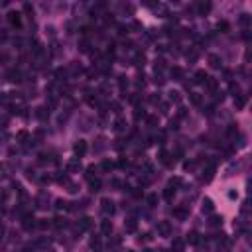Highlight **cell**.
<instances>
[{"mask_svg":"<svg viewBox=\"0 0 252 252\" xmlns=\"http://www.w3.org/2000/svg\"><path fill=\"white\" fill-rule=\"evenodd\" d=\"M73 152H75L79 158L85 156V154H87V142H85V140H77L75 146H73Z\"/></svg>","mask_w":252,"mask_h":252,"instance_id":"6da1fadb","label":"cell"},{"mask_svg":"<svg viewBox=\"0 0 252 252\" xmlns=\"http://www.w3.org/2000/svg\"><path fill=\"white\" fill-rule=\"evenodd\" d=\"M100 205H103V213H106V215H112L114 213V203L110 199H103V201H100Z\"/></svg>","mask_w":252,"mask_h":252,"instance_id":"7a4b0ae2","label":"cell"},{"mask_svg":"<svg viewBox=\"0 0 252 252\" xmlns=\"http://www.w3.org/2000/svg\"><path fill=\"white\" fill-rule=\"evenodd\" d=\"M8 20H10V24L16 26V28H20V26H22V18H20V12H10V14H8Z\"/></svg>","mask_w":252,"mask_h":252,"instance_id":"3957f363","label":"cell"},{"mask_svg":"<svg viewBox=\"0 0 252 252\" xmlns=\"http://www.w3.org/2000/svg\"><path fill=\"white\" fill-rule=\"evenodd\" d=\"M169 223H167V221H162V223L158 224V233L160 234H164V236H167V234H169Z\"/></svg>","mask_w":252,"mask_h":252,"instance_id":"277c9868","label":"cell"},{"mask_svg":"<svg viewBox=\"0 0 252 252\" xmlns=\"http://www.w3.org/2000/svg\"><path fill=\"white\" fill-rule=\"evenodd\" d=\"M171 215H173L175 219H179V221H185V219H187V211H185V209H181V207L173 209V211H171Z\"/></svg>","mask_w":252,"mask_h":252,"instance_id":"5b68a950","label":"cell"},{"mask_svg":"<svg viewBox=\"0 0 252 252\" xmlns=\"http://www.w3.org/2000/svg\"><path fill=\"white\" fill-rule=\"evenodd\" d=\"M8 81H12V83H20V81H22L18 69H10V71H8Z\"/></svg>","mask_w":252,"mask_h":252,"instance_id":"8992f818","label":"cell"},{"mask_svg":"<svg viewBox=\"0 0 252 252\" xmlns=\"http://www.w3.org/2000/svg\"><path fill=\"white\" fill-rule=\"evenodd\" d=\"M187 242L189 244H199V233H197V230H191V233L187 234Z\"/></svg>","mask_w":252,"mask_h":252,"instance_id":"52a82bcc","label":"cell"},{"mask_svg":"<svg viewBox=\"0 0 252 252\" xmlns=\"http://www.w3.org/2000/svg\"><path fill=\"white\" fill-rule=\"evenodd\" d=\"M160 162L166 164V166H171V164H173V160H169V154H167L166 150H162V152H160Z\"/></svg>","mask_w":252,"mask_h":252,"instance_id":"ba28073f","label":"cell"},{"mask_svg":"<svg viewBox=\"0 0 252 252\" xmlns=\"http://www.w3.org/2000/svg\"><path fill=\"white\" fill-rule=\"evenodd\" d=\"M207 81V73L203 71V69H199V71L195 73V79H193V83H205Z\"/></svg>","mask_w":252,"mask_h":252,"instance_id":"9c48e42d","label":"cell"},{"mask_svg":"<svg viewBox=\"0 0 252 252\" xmlns=\"http://www.w3.org/2000/svg\"><path fill=\"white\" fill-rule=\"evenodd\" d=\"M183 246H185V242H183L181 238H175V240H173V244H171L173 252H181V250H183Z\"/></svg>","mask_w":252,"mask_h":252,"instance_id":"30bf717a","label":"cell"},{"mask_svg":"<svg viewBox=\"0 0 252 252\" xmlns=\"http://www.w3.org/2000/svg\"><path fill=\"white\" fill-rule=\"evenodd\" d=\"M209 63H211V67L217 69V67H221V63H223V61H221L219 55H215V53H213V55H209Z\"/></svg>","mask_w":252,"mask_h":252,"instance_id":"8fae6325","label":"cell"},{"mask_svg":"<svg viewBox=\"0 0 252 252\" xmlns=\"http://www.w3.org/2000/svg\"><path fill=\"white\" fill-rule=\"evenodd\" d=\"M100 230H103L105 234H109L110 230H112V223H110L109 219H106V221H103V223H100Z\"/></svg>","mask_w":252,"mask_h":252,"instance_id":"7c38bea8","label":"cell"},{"mask_svg":"<svg viewBox=\"0 0 252 252\" xmlns=\"http://www.w3.org/2000/svg\"><path fill=\"white\" fill-rule=\"evenodd\" d=\"M197 8H199V14H207V12L211 10V4H209V2H199Z\"/></svg>","mask_w":252,"mask_h":252,"instance_id":"4fadbf2b","label":"cell"},{"mask_svg":"<svg viewBox=\"0 0 252 252\" xmlns=\"http://www.w3.org/2000/svg\"><path fill=\"white\" fill-rule=\"evenodd\" d=\"M205 85H207V89H209V91H217L219 83H217V79H209V77H207V81H205Z\"/></svg>","mask_w":252,"mask_h":252,"instance_id":"5bb4252c","label":"cell"},{"mask_svg":"<svg viewBox=\"0 0 252 252\" xmlns=\"http://www.w3.org/2000/svg\"><path fill=\"white\" fill-rule=\"evenodd\" d=\"M189 100H191V103H193L195 106H199L203 99H201V95H199V93H191V95H189Z\"/></svg>","mask_w":252,"mask_h":252,"instance_id":"9a60e30c","label":"cell"},{"mask_svg":"<svg viewBox=\"0 0 252 252\" xmlns=\"http://www.w3.org/2000/svg\"><path fill=\"white\" fill-rule=\"evenodd\" d=\"M171 77L181 79V77H183V69H181V67H171Z\"/></svg>","mask_w":252,"mask_h":252,"instance_id":"2e32d148","label":"cell"},{"mask_svg":"<svg viewBox=\"0 0 252 252\" xmlns=\"http://www.w3.org/2000/svg\"><path fill=\"white\" fill-rule=\"evenodd\" d=\"M215 209V205L211 199H203V211H213Z\"/></svg>","mask_w":252,"mask_h":252,"instance_id":"e0dca14e","label":"cell"},{"mask_svg":"<svg viewBox=\"0 0 252 252\" xmlns=\"http://www.w3.org/2000/svg\"><path fill=\"white\" fill-rule=\"evenodd\" d=\"M244 105H246V97H244V95H238V99H236V109H244Z\"/></svg>","mask_w":252,"mask_h":252,"instance_id":"ac0fdd59","label":"cell"},{"mask_svg":"<svg viewBox=\"0 0 252 252\" xmlns=\"http://www.w3.org/2000/svg\"><path fill=\"white\" fill-rule=\"evenodd\" d=\"M173 195H175V189H171V187H167V189L164 191V197H166L167 201H171V199H173Z\"/></svg>","mask_w":252,"mask_h":252,"instance_id":"d6986e66","label":"cell"},{"mask_svg":"<svg viewBox=\"0 0 252 252\" xmlns=\"http://www.w3.org/2000/svg\"><path fill=\"white\" fill-rule=\"evenodd\" d=\"M169 100H171V103H179V100H181L179 93H177V91H171V93H169Z\"/></svg>","mask_w":252,"mask_h":252,"instance_id":"ffe728a7","label":"cell"},{"mask_svg":"<svg viewBox=\"0 0 252 252\" xmlns=\"http://www.w3.org/2000/svg\"><path fill=\"white\" fill-rule=\"evenodd\" d=\"M53 227H57V228L65 227V219H61V217H55V219H53Z\"/></svg>","mask_w":252,"mask_h":252,"instance_id":"44dd1931","label":"cell"},{"mask_svg":"<svg viewBox=\"0 0 252 252\" xmlns=\"http://www.w3.org/2000/svg\"><path fill=\"white\" fill-rule=\"evenodd\" d=\"M136 228H138V224H136V221H128V223H126V230H128V233H134Z\"/></svg>","mask_w":252,"mask_h":252,"instance_id":"7402d4cb","label":"cell"},{"mask_svg":"<svg viewBox=\"0 0 252 252\" xmlns=\"http://www.w3.org/2000/svg\"><path fill=\"white\" fill-rule=\"evenodd\" d=\"M91 224H93V219H89V217H85V219L81 221V227H79V228H91Z\"/></svg>","mask_w":252,"mask_h":252,"instance_id":"603a6c76","label":"cell"},{"mask_svg":"<svg viewBox=\"0 0 252 252\" xmlns=\"http://www.w3.org/2000/svg\"><path fill=\"white\" fill-rule=\"evenodd\" d=\"M148 205H152V207H154V205H156L158 203V195H156V193H152V195H148Z\"/></svg>","mask_w":252,"mask_h":252,"instance_id":"cb8c5ba5","label":"cell"},{"mask_svg":"<svg viewBox=\"0 0 252 252\" xmlns=\"http://www.w3.org/2000/svg\"><path fill=\"white\" fill-rule=\"evenodd\" d=\"M16 138H18L20 142H26V140H28V132H26V130H20V132H18V136H16Z\"/></svg>","mask_w":252,"mask_h":252,"instance_id":"d4e9b609","label":"cell"},{"mask_svg":"<svg viewBox=\"0 0 252 252\" xmlns=\"http://www.w3.org/2000/svg\"><path fill=\"white\" fill-rule=\"evenodd\" d=\"M99 189H100V181L93 179V181H91V191H99Z\"/></svg>","mask_w":252,"mask_h":252,"instance_id":"484cf974","label":"cell"},{"mask_svg":"<svg viewBox=\"0 0 252 252\" xmlns=\"http://www.w3.org/2000/svg\"><path fill=\"white\" fill-rule=\"evenodd\" d=\"M164 67H166V61H164V59H156V73L162 71Z\"/></svg>","mask_w":252,"mask_h":252,"instance_id":"4316f807","label":"cell"},{"mask_svg":"<svg viewBox=\"0 0 252 252\" xmlns=\"http://www.w3.org/2000/svg\"><path fill=\"white\" fill-rule=\"evenodd\" d=\"M124 126H126V124H124L122 118H118L116 122H114V128H116V130H124Z\"/></svg>","mask_w":252,"mask_h":252,"instance_id":"83f0119b","label":"cell"},{"mask_svg":"<svg viewBox=\"0 0 252 252\" xmlns=\"http://www.w3.org/2000/svg\"><path fill=\"white\" fill-rule=\"evenodd\" d=\"M38 227H39V228H48V227H51V223H49L48 219H42V221L38 223Z\"/></svg>","mask_w":252,"mask_h":252,"instance_id":"f1b7e54d","label":"cell"},{"mask_svg":"<svg viewBox=\"0 0 252 252\" xmlns=\"http://www.w3.org/2000/svg\"><path fill=\"white\" fill-rule=\"evenodd\" d=\"M36 114H38V116H39V118H45V116H49V112H45V109H43V106H42V109H38V112H36Z\"/></svg>","mask_w":252,"mask_h":252,"instance_id":"f546056e","label":"cell"},{"mask_svg":"<svg viewBox=\"0 0 252 252\" xmlns=\"http://www.w3.org/2000/svg\"><path fill=\"white\" fill-rule=\"evenodd\" d=\"M100 167H103V169H105V171H109V169H112V162H109V160H105V162H103V166H100Z\"/></svg>","mask_w":252,"mask_h":252,"instance_id":"4dcf8cb0","label":"cell"},{"mask_svg":"<svg viewBox=\"0 0 252 252\" xmlns=\"http://www.w3.org/2000/svg\"><path fill=\"white\" fill-rule=\"evenodd\" d=\"M144 59H146V57H144V53H138L134 61H136V65H144Z\"/></svg>","mask_w":252,"mask_h":252,"instance_id":"1f68e13d","label":"cell"},{"mask_svg":"<svg viewBox=\"0 0 252 252\" xmlns=\"http://www.w3.org/2000/svg\"><path fill=\"white\" fill-rule=\"evenodd\" d=\"M173 185H181V177H171V181H169V187H173Z\"/></svg>","mask_w":252,"mask_h":252,"instance_id":"d6a6232c","label":"cell"},{"mask_svg":"<svg viewBox=\"0 0 252 252\" xmlns=\"http://www.w3.org/2000/svg\"><path fill=\"white\" fill-rule=\"evenodd\" d=\"M240 24H242V26H248V24H250V18H248V14H242V16H240Z\"/></svg>","mask_w":252,"mask_h":252,"instance_id":"836d02e7","label":"cell"},{"mask_svg":"<svg viewBox=\"0 0 252 252\" xmlns=\"http://www.w3.org/2000/svg\"><path fill=\"white\" fill-rule=\"evenodd\" d=\"M118 85H120V89H124V87L128 85V81H126V77H120V79H118Z\"/></svg>","mask_w":252,"mask_h":252,"instance_id":"e575fe53","label":"cell"},{"mask_svg":"<svg viewBox=\"0 0 252 252\" xmlns=\"http://www.w3.org/2000/svg\"><path fill=\"white\" fill-rule=\"evenodd\" d=\"M203 112L207 114V116H213V112H215V106H207V109H205Z\"/></svg>","mask_w":252,"mask_h":252,"instance_id":"d590c367","label":"cell"},{"mask_svg":"<svg viewBox=\"0 0 252 252\" xmlns=\"http://www.w3.org/2000/svg\"><path fill=\"white\" fill-rule=\"evenodd\" d=\"M67 167H69V169H79V162H77V160H73V162L69 164Z\"/></svg>","mask_w":252,"mask_h":252,"instance_id":"8d00e7d4","label":"cell"},{"mask_svg":"<svg viewBox=\"0 0 252 252\" xmlns=\"http://www.w3.org/2000/svg\"><path fill=\"white\" fill-rule=\"evenodd\" d=\"M130 103H132V105H138V103H140V97L138 95H132V97H130Z\"/></svg>","mask_w":252,"mask_h":252,"instance_id":"74e56055","label":"cell"},{"mask_svg":"<svg viewBox=\"0 0 252 252\" xmlns=\"http://www.w3.org/2000/svg\"><path fill=\"white\" fill-rule=\"evenodd\" d=\"M24 10H26V12H28L30 16L33 14V8H32V4H24Z\"/></svg>","mask_w":252,"mask_h":252,"instance_id":"f35d334b","label":"cell"},{"mask_svg":"<svg viewBox=\"0 0 252 252\" xmlns=\"http://www.w3.org/2000/svg\"><path fill=\"white\" fill-rule=\"evenodd\" d=\"M217 28H219V30H228V24H227V22H219Z\"/></svg>","mask_w":252,"mask_h":252,"instance_id":"ab89813d","label":"cell"},{"mask_svg":"<svg viewBox=\"0 0 252 252\" xmlns=\"http://www.w3.org/2000/svg\"><path fill=\"white\" fill-rule=\"evenodd\" d=\"M134 118H136V120L144 118V112H140V110H136V112H134Z\"/></svg>","mask_w":252,"mask_h":252,"instance_id":"60d3db41","label":"cell"},{"mask_svg":"<svg viewBox=\"0 0 252 252\" xmlns=\"http://www.w3.org/2000/svg\"><path fill=\"white\" fill-rule=\"evenodd\" d=\"M156 122H158V118H156V116H148V124H152V126H154Z\"/></svg>","mask_w":252,"mask_h":252,"instance_id":"b9f144b4","label":"cell"},{"mask_svg":"<svg viewBox=\"0 0 252 252\" xmlns=\"http://www.w3.org/2000/svg\"><path fill=\"white\" fill-rule=\"evenodd\" d=\"M81 51H89V43L87 42H81Z\"/></svg>","mask_w":252,"mask_h":252,"instance_id":"7bdbcfd3","label":"cell"},{"mask_svg":"<svg viewBox=\"0 0 252 252\" xmlns=\"http://www.w3.org/2000/svg\"><path fill=\"white\" fill-rule=\"evenodd\" d=\"M87 171H89V175H93V173L97 171V167L95 166H89V167H87Z\"/></svg>","mask_w":252,"mask_h":252,"instance_id":"ee69618b","label":"cell"},{"mask_svg":"<svg viewBox=\"0 0 252 252\" xmlns=\"http://www.w3.org/2000/svg\"><path fill=\"white\" fill-rule=\"evenodd\" d=\"M106 24H112V22H114V18H112V14H106Z\"/></svg>","mask_w":252,"mask_h":252,"instance_id":"f6af8a7d","label":"cell"},{"mask_svg":"<svg viewBox=\"0 0 252 252\" xmlns=\"http://www.w3.org/2000/svg\"><path fill=\"white\" fill-rule=\"evenodd\" d=\"M126 32H128V30H126V26H118V33H122V36H124Z\"/></svg>","mask_w":252,"mask_h":252,"instance_id":"bcb514c9","label":"cell"},{"mask_svg":"<svg viewBox=\"0 0 252 252\" xmlns=\"http://www.w3.org/2000/svg\"><path fill=\"white\" fill-rule=\"evenodd\" d=\"M89 32H91V30L87 28V26H83V28H81V33H83V36H87V33H89Z\"/></svg>","mask_w":252,"mask_h":252,"instance_id":"7dc6e473","label":"cell"},{"mask_svg":"<svg viewBox=\"0 0 252 252\" xmlns=\"http://www.w3.org/2000/svg\"><path fill=\"white\" fill-rule=\"evenodd\" d=\"M112 106H114V112H120V105H118V103H114Z\"/></svg>","mask_w":252,"mask_h":252,"instance_id":"c3c4849f","label":"cell"},{"mask_svg":"<svg viewBox=\"0 0 252 252\" xmlns=\"http://www.w3.org/2000/svg\"><path fill=\"white\" fill-rule=\"evenodd\" d=\"M118 166H120V167H124V166H128V162H126V160H120Z\"/></svg>","mask_w":252,"mask_h":252,"instance_id":"681fc988","label":"cell"},{"mask_svg":"<svg viewBox=\"0 0 252 252\" xmlns=\"http://www.w3.org/2000/svg\"><path fill=\"white\" fill-rule=\"evenodd\" d=\"M2 234H4V228L0 227V238H2Z\"/></svg>","mask_w":252,"mask_h":252,"instance_id":"f907efd6","label":"cell"},{"mask_svg":"<svg viewBox=\"0 0 252 252\" xmlns=\"http://www.w3.org/2000/svg\"><path fill=\"white\" fill-rule=\"evenodd\" d=\"M2 215H4V209H2V207H0V217H2Z\"/></svg>","mask_w":252,"mask_h":252,"instance_id":"816d5d0a","label":"cell"},{"mask_svg":"<svg viewBox=\"0 0 252 252\" xmlns=\"http://www.w3.org/2000/svg\"><path fill=\"white\" fill-rule=\"evenodd\" d=\"M144 252H152V250H144Z\"/></svg>","mask_w":252,"mask_h":252,"instance_id":"f5cc1de1","label":"cell"}]
</instances>
